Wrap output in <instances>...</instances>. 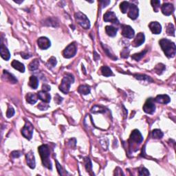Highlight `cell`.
I'll list each match as a JSON object with an SVG mask.
<instances>
[{
  "label": "cell",
  "instance_id": "7",
  "mask_svg": "<svg viewBox=\"0 0 176 176\" xmlns=\"http://www.w3.org/2000/svg\"><path fill=\"white\" fill-rule=\"evenodd\" d=\"M143 110L145 113L149 114H153L156 111L155 100L153 98H149L146 100L145 105L143 106Z\"/></svg>",
  "mask_w": 176,
  "mask_h": 176
},
{
  "label": "cell",
  "instance_id": "20",
  "mask_svg": "<svg viewBox=\"0 0 176 176\" xmlns=\"http://www.w3.org/2000/svg\"><path fill=\"white\" fill-rule=\"evenodd\" d=\"M3 77L6 81L11 83L15 84L16 83H17V79L15 78V76H13V74L8 72L6 70H4L3 72Z\"/></svg>",
  "mask_w": 176,
  "mask_h": 176
},
{
  "label": "cell",
  "instance_id": "2",
  "mask_svg": "<svg viewBox=\"0 0 176 176\" xmlns=\"http://www.w3.org/2000/svg\"><path fill=\"white\" fill-rule=\"evenodd\" d=\"M39 153L40 154V156L41 158V161L44 167L47 168L48 169L52 170V163H51L50 159V149H49L48 145H42L38 148Z\"/></svg>",
  "mask_w": 176,
  "mask_h": 176
},
{
  "label": "cell",
  "instance_id": "42",
  "mask_svg": "<svg viewBox=\"0 0 176 176\" xmlns=\"http://www.w3.org/2000/svg\"><path fill=\"white\" fill-rule=\"evenodd\" d=\"M11 156H12V157H13L14 158H16L20 157V156H21V152L19 151H14L11 153Z\"/></svg>",
  "mask_w": 176,
  "mask_h": 176
},
{
  "label": "cell",
  "instance_id": "1",
  "mask_svg": "<svg viewBox=\"0 0 176 176\" xmlns=\"http://www.w3.org/2000/svg\"><path fill=\"white\" fill-rule=\"evenodd\" d=\"M162 50L166 56L169 58H173L176 54V46L175 43L167 39H162L159 41Z\"/></svg>",
  "mask_w": 176,
  "mask_h": 176
},
{
  "label": "cell",
  "instance_id": "36",
  "mask_svg": "<svg viewBox=\"0 0 176 176\" xmlns=\"http://www.w3.org/2000/svg\"><path fill=\"white\" fill-rule=\"evenodd\" d=\"M91 112L94 114H96V113H102V112H105V108L102 107L101 106H98V105H95L94 107L92 109V111Z\"/></svg>",
  "mask_w": 176,
  "mask_h": 176
},
{
  "label": "cell",
  "instance_id": "18",
  "mask_svg": "<svg viewBox=\"0 0 176 176\" xmlns=\"http://www.w3.org/2000/svg\"><path fill=\"white\" fill-rule=\"evenodd\" d=\"M0 54H1V58L6 61H8L11 58V54H10L9 50L3 43H1V47H0Z\"/></svg>",
  "mask_w": 176,
  "mask_h": 176
},
{
  "label": "cell",
  "instance_id": "43",
  "mask_svg": "<svg viewBox=\"0 0 176 176\" xmlns=\"http://www.w3.org/2000/svg\"><path fill=\"white\" fill-rule=\"evenodd\" d=\"M21 56L22 58L25 59H29L30 57H32V55L30 54H28V53H25V52H21Z\"/></svg>",
  "mask_w": 176,
  "mask_h": 176
},
{
  "label": "cell",
  "instance_id": "4",
  "mask_svg": "<svg viewBox=\"0 0 176 176\" xmlns=\"http://www.w3.org/2000/svg\"><path fill=\"white\" fill-rule=\"evenodd\" d=\"M75 19L77 23L84 29H89L90 28V22L88 17L83 13L78 12L75 13Z\"/></svg>",
  "mask_w": 176,
  "mask_h": 176
},
{
  "label": "cell",
  "instance_id": "28",
  "mask_svg": "<svg viewBox=\"0 0 176 176\" xmlns=\"http://www.w3.org/2000/svg\"><path fill=\"white\" fill-rule=\"evenodd\" d=\"M135 78L138 80H140V81H147L148 82H153V79H152L150 76H148L145 74H136L134 75Z\"/></svg>",
  "mask_w": 176,
  "mask_h": 176
},
{
  "label": "cell",
  "instance_id": "5",
  "mask_svg": "<svg viewBox=\"0 0 176 176\" xmlns=\"http://www.w3.org/2000/svg\"><path fill=\"white\" fill-rule=\"evenodd\" d=\"M33 131H34V127L29 121H26L24 127L21 129V134L23 137L30 140L33 137Z\"/></svg>",
  "mask_w": 176,
  "mask_h": 176
},
{
  "label": "cell",
  "instance_id": "16",
  "mask_svg": "<svg viewBox=\"0 0 176 176\" xmlns=\"http://www.w3.org/2000/svg\"><path fill=\"white\" fill-rule=\"evenodd\" d=\"M25 157H26V161L28 167L32 169H35V165H36V163H35V158L33 152L30 151L29 153L26 154Z\"/></svg>",
  "mask_w": 176,
  "mask_h": 176
},
{
  "label": "cell",
  "instance_id": "27",
  "mask_svg": "<svg viewBox=\"0 0 176 176\" xmlns=\"http://www.w3.org/2000/svg\"><path fill=\"white\" fill-rule=\"evenodd\" d=\"M39 61L38 59H35L33 61H31L30 63L29 64L28 68L30 70L35 71L39 68Z\"/></svg>",
  "mask_w": 176,
  "mask_h": 176
},
{
  "label": "cell",
  "instance_id": "39",
  "mask_svg": "<svg viewBox=\"0 0 176 176\" xmlns=\"http://www.w3.org/2000/svg\"><path fill=\"white\" fill-rule=\"evenodd\" d=\"M49 105L47 104V102H41V103L39 104V105L37 106V107H38L39 110L41 111H44V110H47V109L49 108Z\"/></svg>",
  "mask_w": 176,
  "mask_h": 176
},
{
  "label": "cell",
  "instance_id": "26",
  "mask_svg": "<svg viewBox=\"0 0 176 176\" xmlns=\"http://www.w3.org/2000/svg\"><path fill=\"white\" fill-rule=\"evenodd\" d=\"M100 71H101L102 74L104 76L109 77L111 76H113V72H112V70L107 66H102L101 69H100Z\"/></svg>",
  "mask_w": 176,
  "mask_h": 176
},
{
  "label": "cell",
  "instance_id": "41",
  "mask_svg": "<svg viewBox=\"0 0 176 176\" xmlns=\"http://www.w3.org/2000/svg\"><path fill=\"white\" fill-rule=\"evenodd\" d=\"M129 49L124 48V50H122L121 54H121V57H122V58L126 59V58H128V57H129Z\"/></svg>",
  "mask_w": 176,
  "mask_h": 176
},
{
  "label": "cell",
  "instance_id": "38",
  "mask_svg": "<svg viewBox=\"0 0 176 176\" xmlns=\"http://www.w3.org/2000/svg\"><path fill=\"white\" fill-rule=\"evenodd\" d=\"M149 171L145 167H140L139 169V175H149Z\"/></svg>",
  "mask_w": 176,
  "mask_h": 176
},
{
  "label": "cell",
  "instance_id": "14",
  "mask_svg": "<svg viewBox=\"0 0 176 176\" xmlns=\"http://www.w3.org/2000/svg\"><path fill=\"white\" fill-rule=\"evenodd\" d=\"M149 27L153 34H160L162 32V25L158 21H152L149 23Z\"/></svg>",
  "mask_w": 176,
  "mask_h": 176
},
{
  "label": "cell",
  "instance_id": "47",
  "mask_svg": "<svg viewBox=\"0 0 176 176\" xmlns=\"http://www.w3.org/2000/svg\"><path fill=\"white\" fill-rule=\"evenodd\" d=\"M15 1V2H16V3H17V4H21V3H22L23 2V0H21V1Z\"/></svg>",
  "mask_w": 176,
  "mask_h": 176
},
{
  "label": "cell",
  "instance_id": "12",
  "mask_svg": "<svg viewBox=\"0 0 176 176\" xmlns=\"http://www.w3.org/2000/svg\"><path fill=\"white\" fill-rule=\"evenodd\" d=\"M37 44H38L39 48H41V50H46L50 47L51 43L47 37H41L37 40Z\"/></svg>",
  "mask_w": 176,
  "mask_h": 176
},
{
  "label": "cell",
  "instance_id": "33",
  "mask_svg": "<svg viewBox=\"0 0 176 176\" xmlns=\"http://www.w3.org/2000/svg\"><path fill=\"white\" fill-rule=\"evenodd\" d=\"M167 33L170 36H175V27L173 23H169L167 27Z\"/></svg>",
  "mask_w": 176,
  "mask_h": 176
},
{
  "label": "cell",
  "instance_id": "9",
  "mask_svg": "<svg viewBox=\"0 0 176 176\" xmlns=\"http://www.w3.org/2000/svg\"><path fill=\"white\" fill-rule=\"evenodd\" d=\"M103 19L105 22H111L114 23V24H118L119 23V21H118L117 17H116V14L112 11L107 12L104 15Z\"/></svg>",
  "mask_w": 176,
  "mask_h": 176
},
{
  "label": "cell",
  "instance_id": "44",
  "mask_svg": "<svg viewBox=\"0 0 176 176\" xmlns=\"http://www.w3.org/2000/svg\"><path fill=\"white\" fill-rule=\"evenodd\" d=\"M43 91H45V92H49L51 90L50 87L48 86V85H46V84H44L43 85Z\"/></svg>",
  "mask_w": 176,
  "mask_h": 176
},
{
  "label": "cell",
  "instance_id": "11",
  "mask_svg": "<svg viewBox=\"0 0 176 176\" xmlns=\"http://www.w3.org/2000/svg\"><path fill=\"white\" fill-rule=\"evenodd\" d=\"M138 15H139V10H138L137 6L134 4H130L129 12H128V17L130 19L135 20L138 18Z\"/></svg>",
  "mask_w": 176,
  "mask_h": 176
},
{
  "label": "cell",
  "instance_id": "35",
  "mask_svg": "<svg viewBox=\"0 0 176 176\" xmlns=\"http://www.w3.org/2000/svg\"><path fill=\"white\" fill-rule=\"evenodd\" d=\"M151 4L154 11H155L156 13L158 12V9H159L160 6V1H158V0H152L151 1Z\"/></svg>",
  "mask_w": 176,
  "mask_h": 176
},
{
  "label": "cell",
  "instance_id": "8",
  "mask_svg": "<svg viewBox=\"0 0 176 176\" xmlns=\"http://www.w3.org/2000/svg\"><path fill=\"white\" fill-rule=\"evenodd\" d=\"M122 35L125 38L133 39L135 35V32L130 25H122Z\"/></svg>",
  "mask_w": 176,
  "mask_h": 176
},
{
  "label": "cell",
  "instance_id": "13",
  "mask_svg": "<svg viewBox=\"0 0 176 176\" xmlns=\"http://www.w3.org/2000/svg\"><path fill=\"white\" fill-rule=\"evenodd\" d=\"M161 10L163 15L166 16H169L172 15V13L174 12V6L171 4L164 3L161 7Z\"/></svg>",
  "mask_w": 176,
  "mask_h": 176
},
{
  "label": "cell",
  "instance_id": "31",
  "mask_svg": "<svg viewBox=\"0 0 176 176\" xmlns=\"http://www.w3.org/2000/svg\"><path fill=\"white\" fill-rule=\"evenodd\" d=\"M57 59L55 57H52L51 58L49 59L48 61H47V62L46 63V66L47 68L49 69H52L54 68V67L57 65Z\"/></svg>",
  "mask_w": 176,
  "mask_h": 176
},
{
  "label": "cell",
  "instance_id": "24",
  "mask_svg": "<svg viewBox=\"0 0 176 176\" xmlns=\"http://www.w3.org/2000/svg\"><path fill=\"white\" fill-rule=\"evenodd\" d=\"M28 85L32 89L36 90V89L38 88V86H39L38 78H37L35 76H31L30 77Z\"/></svg>",
  "mask_w": 176,
  "mask_h": 176
},
{
  "label": "cell",
  "instance_id": "17",
  "mask_svg": "<svg viewBox=\"0 0 176 176\" xmlns=\"http://www.w3.org/2000/svg\"><path fill=\"white\" fill-rule=\"evenodd\" d=\"M156 102H158V103H161V104H167L171 101V98L167 94H160V95H158L156 96L155 99H154Z\"/></svg>",
  "mask_w": 176,
  "mask_h": 176
},
{
  "label": "cell",
  "instance_id": "45",
  "mask_svg": "<svg viewBox=\"0 0 176 176\" xmlns=\"http://www.w3.org/2000/svg\"><path fill=\"white\" fill-rule=\"evenodd\" d=\"M100 3L102 4V8H104V7H106L110 3V1H106V0H105V1H100Z\"/></svg>",
  "mask_w": 176,
  "mask_h": 176
},
{
  "label": "cell",
  "instance_id": "25",
  "mask_svg": "<svg viewBox=\"0 0 176 176\" xmlns=\"http://www.w3.org/2000/svg\"><path fill=\"white\" fill-rule=\"evenodd\" d=\"M78 92L83 95H87L90 93V88L86 85H83L78 87Z\"/></svg>",
  "mask_w": 176,
  "mask_h": 176
},
{
  "label": "cell",
  "instance_id": "29",
  "mask_svg": "<svg viewBox=\"0 0 176 176\" xmlns=\"http://www.w3.org/2000/svg\"><path fill=\"white\" fill-rule=\"evenodd\" d=\"M129 4L130 3L129 1H124L120 3V9L122 13H126L127 12L128 9H129Z\"/></svg>",
  "mask_w": 176,
  "mask_h": 176
},
{
  "label": "cell",
  "instance_id": "22",
  "mask_svg": "<svg viewBox=\"0 0 176 176\" xmlns=\"http://www.w3.org/2000/svg\"><path fill=\"white\" fill-rule=\"evenodd\" d=\"M12 66L13 68H15V70L19 71L21 73H23L25 72V66L22 63L19 62V61L17 60H13L12 61L11 63Z\"/></svg>",
  "mask_w": 176,
  "mask_h": 176
},
{
  "label": "cell",
  "instance_id": "40",
  "mask_svg": "<svg viewBox=\"0 0 176 176\" xmlns=\"http://www.w3.org/2000/svg\"><path fill=\"white\" fill-rule=\"evenodd\" d=\"M15 110L12 107H9L8 109L7 112H6V116L8 118H11L13 117L14 116V114H15Z\"/></svg>",
  "mask_w": 176,
  "mask_h": 176
},
{
  "label": "cell",
  "instance_id": "19",
  "mask_svg": "<svg viewBox=\"0 0 176 176\" xmlns=\"http://www.w3.org/2000/svg\"><path fill=\"white\" fill-rule=\"evenodd\" d=\"M37 94H38L39 99L42 100L43 102H47V103L50 102L51 96L50 94H48L47 92H45V91H39Z\"/></svg>",
  "mask_w": 176,
  "mask_h": 176
},
{
  "label": "cell",
  "instance_id": "10",
  "mask_svg": "<svg viewBox=\"0 0 176 176\" xmlns=\"http://www.w3.org/2000/svg\"><path fill=\"white\" fill-rule=\"evenodd\" d=\"M129 140L132 142H136L137 144H140L143 141V137L142 134L138 129H134L131 132V136H130Z\"/></svg>",
  "mask_w": 176,
  "mask_h": 176
},
{
  "label": "cell",
  "instance_id": "46",
  "mask_svg": "<svg viewBox=\"0 0 176 176\" xmlns=\"http://www.w3.org/2000/svg\"><path fill=\"white\" fill-rule=\"evenodd\" d=\"M56 162H57V169H58V171H59V173L60 174V175H62V171H61V165H59V163H58V162H57V160H56Z\"/></svg>",
  "mask_w": 176,
  "mask_h": 176
},
{
  "label": "cell",
  "instance_id": "34",
  "mask_svg": "<svg viewBox=\"0 0 176 176\" xmlns=\"http://www.w3.org/2000/svg\"><path fill=\"white\" fill-rule=\"evenodd\" d=\"M147 50H145L144 51H142V52H140V53H137V54H134L131 56V59H134L135 61H140V59H141L142 57H143L144 56H145L146 53H147Z\"/></svg>",
  "mask_w": 176,
  "mask_h": 176
},
{
  "label": "cell",
  "instance_id": "6",
  "mask_svg": "<svg viewBox=\"0 0 176 176\" xmlns=\"http://www.w3.org/2000/svg\"><path fill=\"white\" fill-rule=\"evenodd\" d=\"M76 52H77V49H76V45L74 44V43H70L69 45H68V46L66 47V49L63 50V55L65 58L70 59L76 55Z\"/></svg>",
  "mask_w": 176,
  "mask_h": 176
},
{
  "label": "cell",
  "instance_id": "3",
  "mask_svg": "<svg viewBox=\"0 0 176 176\" xmlns=\"http://www.w3.org/2000/svg\"><path fill=\"white\" fill-rule=\"evenodd\" d=\"M74 82V77L71 74H66L65 75L63 78L62 79V81L59 86V90L62 92L63 94H68L70 91V86Z\"/></svg>",
  "mask_w": 176,
  "mask_h": 176
},
{
  "label": "cell",
  "instance_id": "32",
  "mask_svg": "<svg viewBox=\"0 0 176 176\" xmlns=\"http://www.w3.org/2000/svg\"><path fill=\"white\" fill-rule=\"evenodd\" d=\"M165 66L163 65V63H160V64H158L157 66H156L155 69H154V71L156 74H158V75H160L163 74V72L165 70Z\"/></svg>",
  "mask_w": 176,
  "mask_h": 176
},
{
  "label": "cell",
  "instance_id": "21",
  "mask_svg": "<svg viewBox=\"0 0 176 176\" xmlns=\"http://www.w3.org/2000/svg\"><path fill=\"white\" fill-rule=\"evenodd\" d=\"M26 98V101L28 103L33 105L35 104L39 99L38 94H35V93H28L25 96Z\"/></svg>",
  "mask_w": 176,
  "mask_h": 176
},
{
  "label": "cell",
  "instance_id": "15",
  "mask_svg": "<svg viewBox=\"0 0 176 176\" xmlns=\"http://www.w3.org/2000/svg\"><path fill=\"white\" fill-rule=\"evenodd\" d=\"M145 36L144 35V33H139L138 34L136 35V38L134 39V40L132 43V45H133L134 47H139L141 45L142 43L145 42Z\"/></svg>",
  "mask_w": 176,
  "mask_h": 176
},
{
  "label": "cell",
  "instance_id": "37",
  "mask_svg": "<svg viewBox=\"0 0 176 176\" xmlns=\"http://www.w3.org/2000/svg\"><path fill=\"white\" fill-rule=\"evenodd\" d=\"M85 165H86V170L88 171H92V164L91 162L90 159L89 158H85Z\"/></svg>",
  "mask_w": 176,
  "mask_h": 176
},
{
  "label": "cell",
  "instance_id": "23",
  "mask_svg": "<svg viewBox=\"0 0 176 176\" xmlns=\"http://www.w3.org/2000/svg\"><path fill=\"white\" fill-rule=\"evenodd\" d=\"M105 31L107 35H109L110 37H114L117 34L118 28L116 27L112 26V25H107L105 27Z\"/></svg>",
  "mask_w": 176,
  "mask_h": 176
},
{
  "label": "cell",
  "instance_id": "30",
  "mask_svg": "<svg viewBox=\"0 0 176 176\" xmlns=\"http://www.w3.org/2000/svg\"><path fill=\"white\" fill-rule=\"evenodd\" d=\"M163 133L160 129H156L153 130V131H152V137H153V138H155V139H161L163 137Z\"/></svg>",
  "mask_w": 176,
  "mask_h": 176
}]
</instances>
